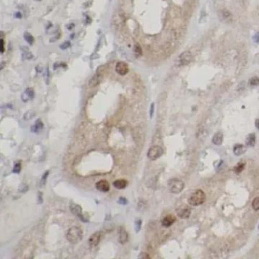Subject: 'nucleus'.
I'll return each instance as SVG.
<instances>
[{
    "label": "nucleus",
    "instance_id": "5701e85b",
    "mask_svg": "<svg viewBox=\"0 0 259 259\" xmlns=\"http://www.w3.org/2000/svg\"><path fill=\"white\" fill-rule=\"evenodd\" d=\"M142 220H141V219H137V220H135V232L139 233V231L141 230V229H142Z\"/></svg>",
    "mask_w": 259,
    "mask_h": 259
},
{
    "label": "nucleus",
    "instance_id": "4be33fe9",
    "mask_svg": "<svg viewBox=\"0 0 259 259\" xmlns=\"http://www.w3.org/2000/svg\"><path fill=\"white\" fill-rule=\"evenodd\" d=\"M245 166H246V163H239L236 166L234 167V172L236 173H240L243 170L245 169Z\"/></svg>",
    "mask_w": 259,
    "mask_h": 259
},
{
    "label": "nucleus",
    "instance_id": "f8f14e48",
    "mask_svg": "<svg viewBox=\"0 0 259 259\" xmlns=\"http://www.w3.org/2000/svg\"><path fill=\"white\" fill-rule=\"evenodd\" d=\"M219 17H220V21L226 23L231 22L233 20L232 14H231L229 11L226 10V9L221 10L220 12H219Z\"/></svg>",
    "mask_w": 259,
    "mask_h": 259
},
{
    "label": "nucleus",
    "instance_id": "412c9836",
    "mask_svg": "<svg viewBox=\"0 0 259 259\" xmlns=\"http://www.w3.org/2000/svg\"><path fill=\"white\" fill-rule=\"evenodd\" d=\"M24 40L27 41V43H28L30 45H32V44H33V42H34V38H33V37L32 36L30 33H28V32H25V33H24Z\"/></svg>",
    "mask_w": 259,
    "mask_h": 259
},
{
    "label": "nucleus",
    "instance_id": "4468645a",
    "mask_svg": "<svg viewBox=\"0 0 259 259\" xmlns=\"http://www.w3.org/2000/svg\"><path fill=\"white\" fill-rule=\"evenodd\" d=\"M176 218L175 216L172 215V214H169V215L166 216L163 218L162 220V225H163L164 227H170L171 226L173 223L176 222Z\"/></svg>",
    "mask_w": 259,
    "mask_h": 259
},
{
    "label": "nucleus",
    "instance_id": "9d476101",
    "mask_svg": "<svg viewBox=\"0 0 259 259\" xmlns=\"http://www.w3.org/2000/svg\"><path fill=\"white\" fill-rule=\"evenodd\" d=\"M116 72L120 75H125L128 72V66L125 62H119L116 65Z\"/></svg>",
    "mask_w": 259,
    "mask_h": 259
},
{
    "label": "nucleus",
    "instance_id": "2f4dec72",
    "mask_svg": "<svg viewBox=\"0 0 259 259\" xmlns=\"http://www.w3.org/2000/svg\"><path fill=\"white\" fill-rule=\"evenodd\" d=\"M139 258H144V259H150L151 258V257L149 256V255L147 253H145V252H142V253H141L140 255H139L138 256Z\"/></svg>",
    "mask_w": 259,
    "mask_h": 259
},
{
    "label": "nucleus",
    "instance_id": "79ce46f5",
    "mask_svg": "<svg viewBox=\"0 0 259 259\" xmlns=\"http://www.w3.org/2000/svg\"><path fill=\"white\" fill-rule=\"evenodd\" d=\"M258 229H259V226H258Z\"/></svg>",
    "mask_w": 259,
    "mask_h": 259
},
{
    "label": "nucleus",
    "instance_id": "2eb2a0df",
    "mask_svg": "<svg viewBox=\"0 0 259 259\" xmlns=\"http://www.w3.org/2000/svg\"><path fill=\"white\" fill-rule=\"evenodd\" d=\"M103 75L101 72H96L94 75L90 79V82H89V86L90 87H96V85H99L100 83L101 80H102Z\"/></svg>",
    "mask_w": 259,
    "mask_h": 259
},
{
    "label": "nucleus",
    "instance_id": "a19ab883",
    "mask_svg": "<svg viewBox=\"0 0 259 259\" xmlns=\"http://www.w3.org/2000/svg\"><path fill=\"white\" fill-rule=\"evenodd\" d=\"M255 126H256V128L259 129V119H257L256 122H255Z\"/></svg>",
    "mask_w": 259,
    "mask_h": 259
},
{
    "label": "nucleus",
    "instance_id": "7ed1b4c3",
    "mask_svg": "<svg viewBox=\"0 0 259 259\" xmlns=\"http://www.w3.org/2000/svg\"><path fill=\"white\" fill-rule=\"evenodd\" d=\"M185 184L179 179H171L168 182V188L173 194H179L183 190Z\"/></svg>",
    "mask_w": 259,
    "mask_h": 259
},
{
    "label": "nucleus",
    "instance_id": "aec40b11",
    "mask_svg": "<svg viewBox=\"0 0 259 259\" xmlns=\"http://www.w3.org/2000/svg\"><path fill=\"white\" fill-rule=\"evenodd\" d=\"M255 140H256V138H255V135L254 134V133L249 134V135L246 137V145L249 147H254L255 145Z\"/></svg>",
    "mask_w": 259,
    "mask_h": 259
},
{
    "label": "nucleus",
    "instance_id": "c756f323",
    "mask_svg": "<svg viewBox=\"0 0 259 259\" xmlns=\"http://www.w3.org/2000/svg\"><path fill=\"white\" fill-rule=\"evenodd\" d=\"M70 46H71V43H70L69 41H65V42H64L63 44H61L60 48L62 49V50H67L68 48H69Z\"/></svg>",
    "mask_w": 259,
    "mask_h": 259
},
{
    "label": "nucleus",
    "instance_id": "7c9ffc66",
    "mask_svg": "<svg viewBox=\"0 0 259 259\" xmlns=\"http://www.w3.org/2000/svg\"><path fill=\"white\" fill-rule=\"evenodd\" d=\"M118 203H119V205H126L128 203V200L125 198L120 197L119 198V200H118Z\"/></svg>",
    "mask_w": 259,
    "mask_h": 259
},
{
    "label": "nucleus",
    "instance_id": "f3484780",
    "mask_svg": "<svg viewBox=\"0 0 259 259\" xmlns=\"http://www.w3.org/2000/svg\"><path fill=\"white\" fill-rule=\"evenodd\" d=\"M44 122L41 121V119H38L35 122V123L32 125L31 128H30V131L33 133H39L41 130L44 128Z\"/></svg>",
    "mask_w": 259,
    "mask_h": 259
},
{
    "label": "nucleus",
    "instance_id": "ea45409f",
    "mask_svg": "<svg viewBox=\"0 0 259 259\" xmlns=\"http://www.w3.org/2000/svg\"><path fill=\"white\" fill-rule=\"evenodd\" d=\"M15 17L18 18H21V17H22V15H21V14L20 13V12H17L16 15H15Z\"/></svg>",
    "mask_w": 259,
    "mask_h": 259
},
{
    "label": "nucleus",
    "instance_id": "1a4fd4ad",
    "mask_svg": "<svg viewBox=\"0 0 259 259\" xmlns=\"http://www.w3.org/2000/svg\"><path fill=\"white\" fill-rule=\"evenodd\" d=\"M34 97V91L30 87H27L21 94V100L23 102L27 103L29 100H31Z\"/></svg>",
    "mask_w": 259,
    "mask_h": 259
},
{
    "label": "nucleus",
    "instance_id": "393cba45",
    "mask_svg": "<svg viewBox=\"0 0 259 259\" xmlns=\"http://www.w3.org/2000/svg\"><path fill=\"white\" fill-rule=\"evenodd\" d=\"M134 52H135V55L137 56H142V47H141V46L139 45V44H136L135 45Z\"/></svg>",
    "mask_w": 259,
    "mask_h": 259
},
{
    "label": "nucleus",
    "instance_id": "a211bd4d",
    "mask_svg": "<svg viewBox=\"0 0 259 259\" xmlns=\"http://www.w3.org/2000/svg\"><path fill=\"white\" fill-rule=\"evenodd\" d=\"M246 151V148L243 145H236L233 148V153L235 155L240 156L244 154Z\"/></svg>",
    "mask_w": 259,
    "mask_h": 259
},
{
    "label": "nucleus",
    "instance_id": "b1692460",
    "mask_svg": "<svg viewBox=\"0 0 259 259\" xmlns=\"http://www.w3.org/2000/svg\"><path fill=\"white\" fill-rule=\"evenodd\" d=\"M21 170V163L20 161L15 162V164H14L13 170H12V172L14 173H19Z\"/></svg>",
    "mask_w": 259,
    "mask_h": 259
},
{
    "label": "nucleus",
    "instance_id": "423d86ee",
    "mask_svg": "<svg viewBox=\"0 0 259 259\" xmlns=\"http://www.w3.org/2000/svg\"><path fill=\"white\" fill-rule=\"evenodd\" d=\"M176 212H177L178 216H179L180 218L187 219L190 217L191 210V208L188 206V205H182L177 208Z\"/></svg>",
    "mask_w": 259,
    "mask_h": 259
},
{
    "label": "nucleus",
    "instance_id": "cd10ccee",
    "mask_svg": "<svg viewBox=\"0 0 259 259\" xmlns=\"http://www.w3.org/2000/svg\"><path fill=\"white\" fill-rule=\"evenodd\" d=\"M49 174H50V171L47 170L44 173V175H43L40 180V186H44V185H45L46 182H47V177H48Z\"/></svg>",
    "mask_w": 259,
    "mask_h": 259
},
{
    "label": "nucleus",
    "instance_id": "f704fd0d",
    "mask_svg": "<svg viewBox=\"0 0 259 259\" xmlns=\"http://www.w3.org/2000/svg\"><path fill=\"white\" fill-rule=\"evenodd\" d=\"M49 76H50V71H49V69H47V71H46V75H45V80H46V83L47 84L49 83L48 81L50 80Z\"/></svg>",
    "mask_w": 259,
    "mask_h": 259
},
{
    "label": "nucleus",
    "instance_id": "f257e3e1",
    "mask_svg": "<svg viewBox=\"0 0 259 259\" xmlns=\"http://www.w3.org/2000/svg\"><path fill=\"white\" fill-rule=\"evenodd\" d=\"M83 237L82 230L78 226H72L67 231L66 239L72 244H77L82 241Z\"/></svg>",
    "mask_w": 259,
    "mask_h": 259
},
{
    "label": "nucleus",
    "instance_id": "ddd939ff",
    "mask_svg": "<svg viewBox=\"0 0 259 259\" xmlns=\"http://www.w3.org/2000/svg\"><path fill=\"white\" fill-rule=\"evenodd\" d=\"M128 241V233L126 229L120 226L119 229V242L121 244H125Z\"/></svg>",
    "mask_w": 259,
    "mask_h": 259
},
{
    "label": "nucleus",
    "instance_id": "39448f33",
    "mask_svg": "<svg viewBox=\"0 0 259 259\" xmlns=\"http://www.w3.org/2000/svg\"><path fill=\"white\" fill-rule=\"evenodd\" d=\"M69 208L71 212L74 214L75 215L77 216V217H79L82 221L85 222V223L89 221V217H85V216L82 213V208L80 205L75 203H71Z\"/></svg>",
    "mask_w": 259,
    "mask_h": 259
},
{
    "label": "nucleus",
    "instance_id": "58836bf2",
    "mask_svg": "<svg viewBox=\"0 0 259 259\" xmlns=\"http://www.w3.org/2000/svg\"><path fill=\"white\" fill-rule=\"evenodd\" d=\"M40 65H37V67H36V70H37V72H39V73H40V72H42V71H43V69H42V68H40Z\"/></svg>",
    "mask_w": 259,
    "mask_h": 259
},
{
    "label": "nucleus",
    "instance_id": "a878e982",
    "mask_svg": "<svg viewBox=\"0 0 259 259\" xmlns=\"http://www.w3.org/2000/svg\"><path fill=\"white\" fill-rule=\"evenodd\" d=\"M252 208L255 210V211H258L259 210V197H256L255 198H254V200L252 201Z\"/></svg>",
    "mask_w": 259,
    "mask_h": 259
},
{
    "label": "nucleus",
    "instance_id": "72a5a7b5",
    "mask_svg": "<svg viewBox=\"0 0 259 259\" xmlns=\"http://www.w3.org/2000/svg\"><path fill=\"white\" fill-rule=\"evenodd\" d=\"M24 57L25 59H32V58H33V55H32V53L27 52V53H24Z\"/></svg>",
    "mask_w": 259,
    "mask_h": 259
},
{
    "label": "nucleus",
    "instance_id": "bb28decb",
    "mask_svg": "<svg viewBox=\"0 0 259 259\" xmlns=\"http://www.w3.org/2000/svg\"><path fill=\"white\" fill-rule=\"evenodd\" d=\"M249 85L251 87H256L259 85V79L258 77H253L249 81Z\"/></svg>",
    "mask_w": 259,
    "mask_h": 259
},
{
    "label": "nucleus",
    "instance_id": "0eeeda50",
    "mask_svg": "<svg viewBox=\"0 0 259 259\" xmlns=\"http://www.w3.org/2000/svg\"><path fill=\"white\" fill-rule=\"evenodd\" d=\"M191 59H192V54H191V52H183V53L179 56L178 63H179V65H188V64H189L190 62H191Z\"/></svg>",
    "mask_w": 259,
    "mask_h": 259
},
{
    "label": "nucleus",
    "instance_id": "c9c22d12",
    "mask_svg": "<svg viewBox=\"0 0 259 259\" xmlns=\"http://www.w3.org/2000/svg\"><path fill=\"white\" fill-rule=\"evenodd\" d=\"M39 194H38V201H39V204H41L43 202V194L42 192L39 191Z\"/></svg>",
    "mask_w": 259,
    "mask_h": 259
},
{
    "label": "nucleus",
    "instance_id": "e433bc0d",
    "mask_svg": "<svg viewBox=\"0 0 259 259\" xmlns=\"http://www.w3.org/2000/svg\"><path fill=\"white\" fill-rule=\"evenodd\" d=\"M253 40H254V41L256 43V44L259 43V33H256V34H255V37H254Z\"/></svg>",
    "mask_w": 259,
    "mask_h": 259
},
{
    "label": "nucleus",
    "instance_id": "20e7f679",
    "mask_svg": "<svg viewBox=\"0 0 259 259\" xmlns=\"http://www.w3.org/2000/svg\"><path fill=\"white\" fill-rule=\"evenodd\" d=\"M163 154V149L160 146H153L148 150V157L151 160H155L161 157Z\"/></svg>",
    "mask_w": 259,
    "mask_h": 259
},
{
    "label": "nucleus",
    "instance_id": "6ab92c4d",
    "mask_svg": "<svg viewBox=\"0 0 259 259\" xmlns=\"http://www.w3.org/2000/svg\"><path fill=\"white\" fill-rule=\"evenodd\" d=\"M223 141V135L221 132H217L212 138V142L216 145H221Z\"/></svg>",
    "mask_w": 259,
    "mask_h": 259
},
{
    "label": "nucleus",
    "instance_id": "6e6552de",
    "mask_svg": "<svg viewBox=\"0 0 259 259\" xmlns=\"http://www.w3.org/2000/svg\"><path fill=\"white\" fill-rule=\"evenodd\" d=\"M102 235L103 234L101 231H98V232H96L93 234H92L88 240L89 246L92 248H94L96 247V246H97L98 245H99V243H100Z\"/></svg>",
    "mask_w": 259,
    "mask_h": 259
},
{
    "label": "nucleus",
    "instance_id": "f03ea898",
    "mask_svg": "<svg viewBox=\"0 0 259 259\" xmlns=\"http://www.w3.org/2000/svg\"><path fill=\"white\" fill-rule=\"evenodd\" d=\"M206 200L205 193L202 190H197L188 198V204L191 206H198L202 205Z\"/></svg>",
    "mask_w": 259,
    "mask_h": 259
},
{
    "label": "nucleus",
    "instance_id": "473e14b6",
    "mask_svg": "<svg viewBox=\"0 0 259 259\" xmlns=\"http://www.w3.org/2000/svg\"><path fill=\"white\" fill-rule=\"evenodd\" d=\"M154 103H152L151 105V108H150V117L152 118L154 116Z\"/></svg>",
    "mask_w": 259,
    "mask_h": 259
},
{
    "label": "nucleus",
    "instance_id": "dca6fc26",
    "mask_svg": "<svg viewBox=\"0 0 259 259\" xmlns=\"http://www.w3.org/2000/svg\"><path fill=\"white\" fill-rule=\"evenodd\" d=\"M113 186L116 188H117V189H124V188H126V186L128 185V182H127V180H125V179H119L115 180L114 182H113Z\"/></svg>",
    "mask_w": 259,
    "mask_h": 259
},
{
    "label": "nucleus",
    "instance_id": "9b49d317",
    "mask_svg": "<svg viewBox=\"0 0 259 259\" xmlns=\"http://www.w3.org/2000/svg\"><path fill=\"white\" fill-rule=\"evenodd\" d=\"M95 186H96V188L98 191H102V192H107L110 189V183L107 180L99 181V182H96Z\"/></svg>",
    "mask_w": 259,
    "mask_h": 259
},
{
    "label": "nucleus",
    "instance_id": "4c0bfd02",
    "mask_svg": "<svg viewBox=\"0 0 259 259\" xmlns=\"http://www.w3.org/2000/svg\"><path fill=\"white\" fill-rule=\"evenodd\" d=\"M1 44H2V53H4V50H5V48H4V40H3V38L2 37L1 38Z\"/></svg>",
    "mask_w": 259,
    "mask_h": 259
},
{
    "label": "nucleus",
    "instance_id": "c85d7f7f",
    "mask_svg": "<svg viewBox=\"0 0 259 259\" xmlns=\"http://www.w3.org/2000/svg\"><path fill=\"white\" fill-rule=\"evenodd\" d=\"M27 190H28V186H27L26 184H22V185H21V186L19 187V188H18L19 192H21V193L26 192Z\"/></svg>",
    "mask_w": 259,
    "mask_h": 259
}]
</instances>
